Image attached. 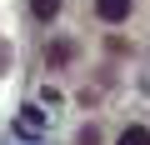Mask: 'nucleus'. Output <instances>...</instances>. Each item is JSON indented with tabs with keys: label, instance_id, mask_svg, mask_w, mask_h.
<instances>
[{
	"label": "nucleus",
	"instance_id": "f257e3e1",
	"mask_svg": "<svg viewBox=\"0 0 150 145\" xmlns=\"http://www.w3.org/2000/svg\"><path fill=\"white\" fill-rule=\"evenodd\" d=\"M95 10H100V20H110V25H115V20H125V15H130V0H95Z\"/></svg>",
	"mask_w": 150,
	"mask_h": 145
},
{
	"label": "nucleus",
	"instance_id": "f03ea898",
	"mask_svg": "<svg viewBox=\"0 0 150 145\" xmlns=\"http://www.w3.org/2000/svg\"><path fill=\"white\" fill-rule=\"evenodd\" d=\"M120 145H150V130H145V125H130V130L120 135Z\"/></svg>",
	"mask_w": 150,
	"mask_h": 145
},
{
	"label": "nucleus",
	"instance_id": "7ed1b4c3",
	"mask_svg": "<svg viewBox=\"0 0 150 145\" xmlns=\"http://www.w3.org/2000/svg\"><path fill=\"white\" fill-rule=\"evenodd\" d=\"M30 10H35V15H40V20H50V15H55V10H60V0H30Z\"/></svg>",
	"mask_w": 150,
	"mask_h": 145
}]
</instances>
